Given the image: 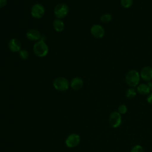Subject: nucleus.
Here are the masks:
<instances>
[{"label": "nucleus", "mask_w": 152, "mask_h": 152, "mask_svg": "<svg viewBox=\"0 0 152 152\" xmlns=\"http://www.w3.org/2000/svg\"><path fill=\"white\" fill-rule=\"evenodd\" d=\"M27 38L31 40L37 42L42 39V35L39 31L36 29H30L26 33Z\"/></svg>", "instance_id": "9b49d317"}, {"label": "nucleus", "mask_w": 152, "mask_h": 152, "mask_svg": "<svg viewBox=\"0 0 152 152\" xmlns=\"http://www.w3.org/2000/svg\"><path fill=\"white\" fill-rule=\"evenodd\" d=\"M109 122L110 125L113 128H118L119 126L122 122L121 115L118 111L112 112L109 118Z\"/></svg>", "instance_id": "0eeeda50"}, {"label": "nucleus", "mask_w": 152, "mask_h": 152, "mask_svg": "<svg viewBox=\"0 0 152 152\" xmlns=\"http://www.w3.org/2000/svg\"><path fill=\"white\" fill-rule=\"evenodd\" d=\"M140 77L144 81H150L152 80V66H145L143 67L140 72Z\"/></svg>", "instance_id": "1a4fd4ad"}, {"label": "nucleus", "mask_w": 152, "mask_h": 152, "mask_svg": "<svg viewBox=\"0 0 152 152\" xmlns=\"http://www.w3.org/2000/svg\"><path fill=\"white\" fill-rule=\"evenodd\" d=\"M53 27L54 30L57 32H61L64 30L65 25L61 19L56 18L53 21Z\"/></svg>", "instance_id": "4468645a"}, {"label": "nucleus", "mask_w": 152, "mask_h": 152, "mask_svg": "<svg viewBox=\"0 0 152 152\" xmlns=\"http://www.w3.org/2000/svg\"><path fill=\"white\" fill-rule=\"evenodd\" d=\"M90 33L96 38H102L105 34L104 28L100 24H94L90 28Z\"/></svg>", "instance_id": "6e6552de"}, {"label": "nucleus", "mask_w": 152, "mask_h": 152, "mask_svg": "<svg viewBox=\"0 0 152 152\" xmlns=\"http://www.w3.org/2000/svg\"><path fill=\"white\" fill-rule=\"evenodd\" d=\"M69 85L72 89L75 90H78L83 87L84 85V81L80 77H74L71 80Z\"/></svg>", "instance_id": "f8f14e48"}, {"label": "nucleus", "mask_w": 152, "mask_h": 152, "mask_svg": "<svg viewBox=\"0 0 152 152\" xmlns=\"http://www.w3.org/2000/svg\"><path fill=\"white\" fill-rule=\"evenodd\" d=\"M150 90V91H152V81H148V83H147Z\"/></svg>", "instance_id": "5701e85b"}, {"label": "nucleus", "mask_w": 152, "mask_h": 152, "mask_svg": "<svg viewBox=\"0 0 152 152\" xmlns=\"http://www.w3.org/2000/svg\"><path fill=\"white\" fill-rule=\"evenodd\" d=\"M69 12L68 6L64 3H61L56 5L54 8L53 13L56 18L62 19L65 17Z\"/></svg>", "instance_id": "20e7f679"}, {"label": "nucleus", "mask_w": 152, "mask_h": 152, "mask_svg": "<svg viewBox=\"0 0 152 152\" xmlns=\"http://www.w3.org/2000/svg\"><path fill=\"white\" fill-rule=\"evenodd\" d=\"M34 55L39 58L46 56L49 52V48L43 39L36 42L33 47Z\"/></svg>", "instance_id": "f257e3e1"}, {"label": "nucleus", "mask_w": 152, "mask_h": 152, "mask_svg": "<svg viewBox=\"0 0 152 152\" xmlns=\"http://www.w3.org/2000/svg\"><path fill=\"white\" fill-rule=\"evenodd\" d=\"M8 48L12 52H19L21 50V42L17 38H12L8 42Z\"/></svg>", "instance_id": "9d476101"}, {"label": "nucleus", "mask_w": 152, "mask_h": 152, "mask_svg": "<svg viewBox=\"0 0 152 152\" xmlns=\"http://www.w3.org/2000/svg\"><path fill=\"white\" fill-rule=\"evenodd\" d=\"M137 93V91L134 88L130 87L126 90V93H125V96L128 99H132L136 96Z\"/></svg>", "instance_id": "2eb2a0df"}, {"label": "nucleus", "mask_w": 152, "mask_h": 152, "mask_svg": "<svg viewBox=\"0 0 152 152\" xmlns=\"http://www.w3.org/2000/svg\"><path fill=\"white\" fill-rule=\"evenodd\" d=\"M147 100L148 103H150V104H152V93H151L148 94V96H147Z\"/></svg>", "instance_id": "4be33fe9"}, {"label": "nucleus", "mask_w": 152, "mask_h": 152, "mask_svg": "<svg viewBox=\"0 0 152 152\" xmlns=\"http://www.w3.org/2000/svg\"><path fill=\"white\" fill-rule=\"evenodd\" d=\"M140 72L135 69L129 70L125 75V82L130 87H137L140 81Z\"/></svg>", "instance_id": "f03ea898"}, {"label": "nucleus", "mask_w": 152, "mask_h": 152, "mask_svg": "<svg viewBox=\"0 0 152 152\" xmlns=\"http://www.w3.org/2000/svg\"><path fill=\"white\" fill-rule=\"evenodd\" d=\"M112 19V16L109 13H105V14H103L100 18V21L102 22V23H109Z\"/></svg>", "instance_id": "dca6fc26"}, {"label": "nucleus", "mask_w": 152, "mask_h": 152, "mask_svg": "<svg viewBox=\"0 0 152 152\" xmlns=\"http://www.w3.org/2000/svg\"><path fill=\"white\" fill-rule=\"evenodd\" d=\"M127 106L124 104H120L118 107V112L121 114V115H124L127 112Z\"/></svg>", "instance_id": "6ab92c4d"}, {"label": "nucleus", "mask_w": 152, "mask_h": 152, "mask_svg": "<svg viewBox=\"0 0 152 152\" xmlns=\"http://www.w3.org/2000/svg\"><path fill=\"white\" fill-rule=\"evenodd\" d=\"M137 91L142 95H147L150 93V90L147 84L141 83L137 86Z\"/></svg>", "instance_id": "ddd939ff"}, {"label": "nucleus", "mask_w": 152, "mask_h": 152, "mask_svg": "<svg viewBox=\"0 0 152 152\" xmlns=\"http://www.w3.org/2000/svg\"><path fill=\"white\" fill-rule=\"evenodd\" d=\"M7 4V0H0V8H4Z\"/></svg>", "instance_id": "412c9836"}, {"label": "nucleus", "mask_w": 152, "mask_h": 152, "mask_svg": "<svg viewBox=\"0 0 152 152\" xmlns=\"http://www.w3.org/2000/svg\"><path fill=\"white\" fill-rule=\"evenodd\" d=\"M121 5L125 8H130L133 4V0H121Z\"/></svg>", "instance_id": "f3484780"}, {"label": "nucleus", "mask_w": 152, "mask_h": 152, "mask_svg": "<svg viewBox=\"0 0 152 152\" xmlns=\"http://www.w3.org/2000/svg\"><path fill=\"white\" fill-rule=\"evenodd\" d=\"M151 65H152V62H151Z\"/></svg>", "instance_id": "b1692460"}, {"label": "nucleus", "mask_w": 152, "mask_h": 152, "mask_svg": "<svg viewBox=\"0 0 152 152\" xmlns=\"http://www.w3.org/2000/svg\"><path fill=\"white\" fill-rule=\"evenodd\" d=\"M130 152H144V148L140 145H135L131 150Z\"/></svg>", "instance_id": "aec40b11"}, {"label": "nucleus", "mask_w": 152, "mask_h": 152, "mask_svg": "<svg viewBox=\"0 0 152 152\" xmlns=\"http://www.w3.org/2000/svg\"><path fill=\"white\" fill-rule=\"evenodd\" d=\"M80 142V136L75 133L69 135L65 140V144L68 148H74L77 147Z\"/></svg>", "instance_id": "423d86ee"}, {"label": "nucleus", "mask_w": 152, "mask_h": 152, "mask_svg": "<svg viewBox=\"0 0 152 152\" xmlns=\"http://www.w3.org/2000/svg\"><path fill=\"white\" fill-rule=\"evenodd\" d=\"M53 87L60 91L67 90L70 86L69 81L65 77H60L55 78L53 82Z\"/></svg>", "instance_id": "7ed1b4c3"}, {"label": "nucleus", "mask_w": 152, "mask_h": 152, "mask_svg": "<svg viewBox=\"0 0 152 152\" xmlns=\"http://www.w3.org/2000/svg\"><path fill=\"white\" fill-rule=\"evenodd\" d=\"M45 14V7L39 3L34 4L31 8V16L36 19L42 18Z\"/></svg>", "instance_id": "39448f33"}, {"label": "nucleus", "mask_w": 152, "mask_h": 152, "mask_svg": "<svg viewBox=\"0 0 152 152\" xmlns=\"http://www.w3.org/2000/svg\"><path fill=\"white\" fill-rule=\"evenodd\" d=\"M28 56H29L28 52L26 49H21L19 52V56L21 59L23 60L27 59L28 58Z\"/></svg>", "instance_id": "a211bd4d"}]
</instances>
